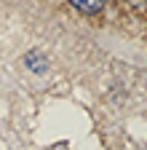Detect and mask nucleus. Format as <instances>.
<instances>
[{"label":"nucleus","mask_w":147,"mask_h":150,"mask_svg":"<svg viewBox=\"0 0 147 150\" xmlns=\"http://www.w3.org/2000/svg\"><path fill=\"white\" fill-rule=\"evenodd\" d=\"M72 6H75L78 11H83V13H96V11H102V0H70Z\"/></svg>","instance_id":"nucleus-1"}]
</instances>
